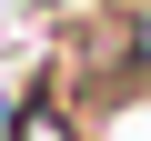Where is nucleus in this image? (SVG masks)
<instances>
[{"label":"nucleus","instance_id":"obj_2","mask_svg":"<svg viewBox=\"0 0 151 141\" xmlns=\"http://www.w3.org/2000/svg\"><path fill=\"white\" fill-rule=\"evenodd\" d=\"M131 60H141V81H151V0H131Z\"/></svg>","mask_w":151,"mask_h":141},{"label":"nucleus","instance_id":"obj_1","mask_svg":"<svg viewBox=\"0 0 151 141\" xmlns=\"http://www.w3.org/2000/svg\"><path fill=\"white\" fill-rule=\"evenodd\" d=\"M50 10H81V0H0V60H10V50H20Z\"/></svg>","mask_w":151,"mask_h":141}]
</instances>
